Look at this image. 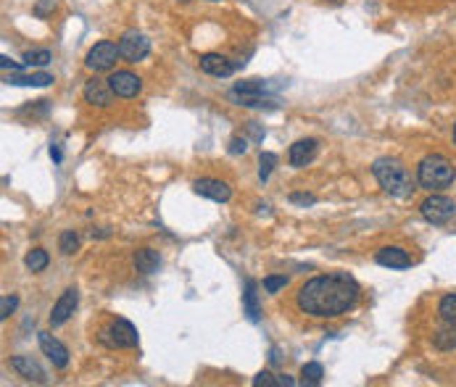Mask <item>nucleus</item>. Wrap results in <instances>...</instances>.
Returning a JSON list of instances; mask_svg holds the SVG:
<instances>
[{"label": "nucleus", "mask_w": 456, "mask_h": 387, "mask_svg": "<svg viewBox=\"0 0 456 387\" xmlns=\"http://www.w3.org/2000/svg\"><path fill=\"white\" fill-rule=\"evenodd\" d=\"M119 53L124 61L137 63L151 53V43H148V37L143 32H124L119 40Z\"/></svg>", "instance_id": "nucleus-7"}, {"label": "nucleus", "mask_w": 456, "mask_h": 387, "mask_svg": "<svg viewBox=\"0 0 456 387\" xmlns=\"http://www.w3.org/2000/svg\"><path fill=\"white\" fill-rule=\"evenodd\" d=\"M161 266V256H158L153 248H140L135 253V269L140 274H156Z\"/></svg>", "instance_id": "nucleus-18"}, {"label": "nucleus", "mask_w": 456, "mask_h": 387, "mask_svg": "<svg viewBox=\"0 0 456 387\" xmlns=\"http://www.w3.org/2000/svg\"><path fill=\"white\" fill-rule=\"evenodd\" d=\"M420 213L430 224H446L456 216V203L448 195H430L422 200Z\"/></svg>", "instance_id": "nucleus-6"}, {"label": "nucleus", "mask_w": 456, "mask_h": 387, "mask_svg": "<svg viewBox=\"0 0 456 387\" xmlns=\"http://www.w3.org/2000/svg\"><path fill=\"white\" fill-rule=\"evenodd\" d=\"M275 164H277L275 153H261V158H259V179H261V182H266V179H269V174H272Z\"/></svg>", "instance_id": "nucleus-25"}, {"label": "nucleus", "mask_w": 456, "mask_h": 387, "mask_svg": "<svg viewBox=\"0 0 456 387\" xmlns=\"http://www.w3.org/2000/svg\"><path fill=\"white\" fill-rule=\"evenodd\" d=\"M243 314L251 319V321H259V319H261L259 295H256V282L253 280L245 282V293H243Z\"/></svg>", "instance_id": "nucleus-19"}, {"label": "nucleus", "mask_w": 456, "mask_h": 387, "mask_svg": "<svg viewBox=\"0 0 456 387\" xmlns=\"http://www.w3.org/2000/svg\"><path fill=\"white\" fill-rule=\"evenodd\" d=\"M198 63H201V69H204L206 74H211V77H229L232 71L238 69V63H232V61L225 59V56H219V53H204V56L198 59Z\"/></svg>", "instance_id": "nucleus-15"}, {"label": "nucleus", "mask_w": 456, "mask_h": 387, "mask_svg": "<svg viewBox=\"0 0 456 387\" xmlns=\"http://www.w3.org/2000/svg\"><path fill=\"white\" fill-rule=\"evenodd\" d=\"M56 8V0H40L35 6V13L40 16V19H45L48 16V11H53Z\"/></svg>", "instance_id": "nucleus-33"}, {"label": "nucleus", "mask_w": 456, "mask_h": 387, "mask_svg": "<svg viewBox=\"0 0 456 387\" xmlns=\"http://www.w3.org/2000/svg\"><path fill=\"white\" fill-rule=\"evenodd\" d=\"M253 387H280V377L269 374V372H259L253 377Z\"/></svg>", "instance_id": "nucleus-30"}, {"label": "nucleus", "mask_w": 456, "mask_h": 387, "mask_svg": "<svg viewBox=\"0 0 456 387\" xmlns=\"http://www.w3.org/2000/svg\"><path fill=\"white\" fill-rule=\"evenodd\" d=\"M330 3H340V0H330Z\"/></svg>", "instance_id": "nucleus-38"}, {"label": "nucleus", "mask_w": 456, "mask_h": 387, "mask_svg": "<svg viewBox=\"0 0 456 387\" xmlns=\"http://www.w3.org/2000/svg\"><path fill=\"white\" fill-rule=\"evenodd\" d=\"M108 84H111V90H114L116 98H135L143 90V79L137 74H132V71H114Z\"/></svg>", "instance_id": "nucleus-9"}, {"label": "nucleus", "mask_w": 456, "mask_h": 387, "mask_svg": "<svg viewBox=\"0 0 456 387\" xmlns=\"http://www.w3.org/2000/svg\"><path fill=\"white\" fill-rule=\"evenodd\" d=\"M59 248L63 256H72V253H77L79 250V237L74 235V232H63L59 240Z\"/></svg>", "instance_id": "nucleus-26"}, {"label": "nucleus", "mask_w": 456, "mask_h": 387, "mask_svg": "<svg viewBox=\"0 0 456 387\" xmlns=\"http://www.w3.org/2000/svg\"><path fill=\"white\" fill-rule=\"evenodd\" d=\"M435 348L438 351H451V348H456V329L454 324H451V329H441L438 335H435Z\"/></svg>", "instance_id": "nucleus-24"}, {"label": "nucleus", "mask_w": 456, "mask_h": 387, "mask_svg": "<svg viewBox=\"0 0 456 387\" xmlns=\"http://www.w3.org/2000/svg\"><path fill=\"white\" fill-rule=\"evenodd\" d=\"M0 66H3L6 71H8V69H11V71H19V69H22V66H19L16 61L8 59V56H0Z\"/></svg>", "instance_id": "nucleus-34"}, {"label": "nucleus", "mask_w": 456, "mask_h": 387, "mask_svg": "<svg viewBox=\"0 0 456 387\" xmlns=\"http://www.w3.org/2000/svg\"><path fill=\"white\" fill-rule=\"evenodd\" d=\"M100 342L108 348H135L137 345V329L132 327V321L127 319H116L111 321L106 329H100Z\"/></svg>", "instance_id": "nucleus-4"}, {"label": "nucleus", "mask_w": 456, "mask_h": 387, "mask_svg": "<svg viewBox=\"0 0 456 387\" xmlns=\"http://www.w3.org/2000/svg\"><path fill=\"white\" fill-rule=\"evenodd\" d=\"M290 203H296V206H314L317 198H314L312 192H293V195H290Z\"/></svg>", "instance_id": "nucleus-32"}, {"label": "nucleus", "mask_w": 456, "mask_h": 387, "mask_svg": "<svg viewBox=\"0 0 456 387\" xmlns=\"http://www.w3.org/2000/svg\"><path fill=\"white\" fill-rule=\"evenodd\" d=\"M372 174L380 182V188L393 198H411V192L417 190L414 176L409 174L406 166L396 158H377L372 166Z\"/></svg>", "instance_id": "nucleus-2"}, {"label": "nucleus", "mask_w": 456, "mask_h": 387, "mask_svg": "<svg viewBox=\"0 0 456 387\" xmlns=\"http://www.w3.org/2000/svg\"><path fill=\"white\" fill-rule=\"evenodd\" d=\"M293 385H296V379H293V377H288V374L280 377V387H293Z\"/></svg>", "instance_id": "nucleus-35"}, {"label": "nucleus", "mask_w": 456, "mask_h": 387, "mask_svg": "<svg viewBox=\"0 0 456 387\" xmlns=\"http://www.w3.org/2000/svg\"><path fill=\"white\" fill-rule=\"evenodd\" d=\"M285 284H288V277H280V274H269V277H264V290L269 295H277Z\"/></svg>", "instance_id": "nucleus-28"}, {"label": "nucleus", "mask_w": 456, "mask_h": 387, "mask_svg": "<svg viewBox=\"0 0 456 387\" xmlns=\"http://www.w3.org/2000/svg\"><path fill=\"white\" fill-rule=\"evenodd\" d=\"M16 305H19V298H16V295H3V301H0V319L6 321V319L16 311Z\"/></svg>", "instance_id": "nucleus-29"}, {"label": "nucleus", "mask_w": 456, "mask_h": 387, "mask_svg": "<svg viewBox=\"0 0 456 387\" xmlns=\"http://www.w3.org/2000/svg\"><path fill=\"white\" fill-rule=\"evenodd\" d=\"M11 369L19 377L29 379V382H45V379H48V377H45V372H43V366L37 364L32 356H13V358H11Z\"/></svg>", "instance_id": "nucleus-14"}, {"label": "nucleus", "mask_w": 456, "mask_h": 387, "mask_svg": "<svg viewBox=\"0 0 456 387\" xmlns=\"http://www.w3.org/2000/svg\"><path fill=\"white\" fill-rule=\"evenodd\" d=\"M454 145H456V124H454Z\"/></svg>", "instance_id": "nucleus-37"}, {"label": "nucleus", "mask_w": 456, "mask_h": 387, "mask_svg": "<svg viewBox=\"0 0 456 387\" xmlns=\"http://www.w3.org/2000/svg\"><path fill=\"white\" fill-rule=\"evenodd\" d=\"M50 155H53L56 161H61V151H59V148H56V145H50Z\"/></svg>", "instance_id": "nucleus-36"}, {"label": "nucleus", "mask_w": 456, "mask_h": 387, "mask_svg": "<svg viewBox=\"0 0 456 387\" xmlns=\"http://www.w3.org/2000/svg\"><path fill=\"white\" fill-rule=\"evenodd\" d=\"M245 151H248V140H245V137L238 135V137L229 140V153H232V155H243Z\"/></svg>", "instance_id": "nucleus-31"}, {"label": "nucleus", "mask_w": 456, "mask_h": 387, "mask_svg": "<svg viewBox=\"0 0 456 387\" xmlns=\"http://www.w3.org/2000/svg\"><path fill=\"white\" fill-rule=\"evenodd\" d=\"M374 261L380 264V266H385V269H409L411 266V256H409L404 248H380L377 250V256H374Z\"/></svg>", "instance_id": "nucleus-13"}, {"label": "nucleus", "mask_w": 456, "mask_h": 387, "mask_svg": "<svg viewBox=\"0 0 456 387\" xmlns=\"http://www.w3.org/2000/svg\"><path fill=\"white\" fill-rule=\"evenodd\" d=\"M192 190H195L201 198L216 200V203H227V200L232 198V188H229L227 182H222V179H211V176H206V179H195Z\"/></svg>", "instance_id": "nucleus-11"}, {"label": "nucleus", "mask_w": 456, "mask_h": 387, "mask_svg": "<svg viewBox=\"0 0 456 387\" xmlns=\"http://www.w3.org/2000/svg\"><path fill=\"white\" fill-rule=\"evenodd\" d=\"M438 314H441V319H443L446 324H456V293L446 295L443 301H441Z\"/></svg>", "instance_id": "nucleus-22"}, {"label": "nucleus", "mask_w": 456, "mask_h": 387, "mask_svg": "<svg viewBox=\"0 0 456 387\" xmlns=\"http://www.w3.org/2000/svg\"><path fill=\"white\" fill-rule=\"evenodd\" d=\"M84 100H87L90 106H98V108L111 106V103H114V90H111L108 79H98V77H93L90 82L84 84Z\"/></svg>", "instance_id": "nucleus-12"}, {"label": "nucleus", "mask_w": 456, "mask_h": 387, "mask_svg": "<svg viewBox=\"0 0 456 387\" xmlns=\"http://www.w3.org/2000/svg\"><path fill=\"white\" fill-rule=\"evenodd\" d=\"M301 377H303V382H306V385L317 387V385H319V382H322V377H324L322 364H317V361H312V364H306V366H303V369H301Z\"/></svg>", "instance_id": "nucleus-23"}, {"label": "nucleus", "mask_w": 456, "mask_h": 387, "mask_svg": "<svg viewBox=\"0 0 456 387\" xmlns=\"http://www.w3.org/2000/svg\"><path fill=\"white\" fill-rule=\"evenodd\" d=\"M456 179V169L454 164L441 155V153H432V155H425L420 161V169H417V182H420L425 190H443L451 188Z\"/></svg>", "instance_id": "nucleus-3"}, {"label": "nucleus", "mask_w": 456, "mask_h": 387, "mask_svg": "<svg viewBox=\"0 0 456 387\" xmlns=\"http://www.w3.org/2000/svg\"><path fill=\"white\" fill-rule=\"evenodd\" d=\"M6 84H16V87H48V84H53V77L45 74V71H40V74H16V71H11L6 77Z\"/></svg>", "instance_id": "nucleus-17"}, {"label": "nucleus", "mask_w": 456, "mask_h": 387, "mask_svg": "<svg viewBox=\"0 0 456 387\" xmlns=\"http://www.w3.org/2000/svg\"><path fill=\"white\" fill-rule=\"evenodd\" d=\"M359 301V282L349 271H330L314 277L298 290V308L317 319L349 314Z\"/></svg>", "instance_id": "nucleus-1"}, {"label": "nucleus", "mask_w": 456, "mask_h": 387, "mask_svg": "<svg viewBox=\"0 0 456 387\" xmlns=\"http://www.w3.org/2000/svg\"><path fill=\"white\" fill-rule=\"evenodd\" d=\"M48 253L43 250V248H35V250H29L26 253V258H24V266L29 271H43L45 266H48Z\"/></svg>", "instance_id": "nucleus-21"}, {"label": "nucleus", "mask_w": 456, "mask_h": 387, "mask_svg": "<svg viewBox=\"0 0 456 387\" xmlns=\"http://www.w3.org/2000/svg\"><path fill=\"white\" fill-rule=\"evenodd\" d=\"M37 340H40V351L48 356V361L56 366V369H66V366H69V351H66L63 342L56 340L50 332H40Z\"/></svg>", "instance_id": "nucleus-10"}, {"label": "nucleus", "mask_w": 456, "mask_h": 387, "mask_svg": "<svg viewBox=\"0 0 456 387\" xmlns=\"http://www.w3.org/2000/svg\"><path fill=\"white\" fill-rule=\"evenodd\" d=\"M269 90H272V84L264 82V79H245V82H235V87H232V93H238V95H256V98L266 95Z\"/></svg>", "instance_id": "nucleus-20"}, {"label": "nucleus", "mask_w": 456, "mask_h": 387, "mask_svg": "<svg viewBox=\"0 0 456 387\" xmlns=\"http://www.w3.org/2000/svg\"><path fill=\"white\" fill-rule=\"evenodd\" d=\"M77 305H79V290L77 287H69V290H63L56 305H53V311H50V327H63L72 314L77 311Z\"/></svg>", "instance_id": "nucleus-8"}, {"label": "nucleus", "mask_w": 456, "mask_h": 387, "mask_svg": "<svg viewBox=\"0 0 456 387\" xmlns=\"http://www.w3.org/2000/svg\"><path fill=\"white\" fill-rule=\"evenodd\" d=\"M121 59L119 53V43H108V40H103V43H98V45L90 47V53L84 56V66L90 71H111L114 66H116V61Z\"/></svg>", "instance_id": "nucleus-5"}, {"label": "nucleus", "mask_w": 456, "mask_h": 387, "mask_svg": "<svg viewBox=\"0 0 456 387\" xmlns=\"http://www.w3.org/2000/svg\"><path fill=\"white\" fill-rule=\"evenodd\" d=\"M26 66H48L50 63V50H29L24 53Z\"/></svg>", "instance_id": "nucleus-27"}, {"label": "nucleus", "mask_w": 456, "mask_h": 387, "mask_svg": "<svg viewBox=\"0 0 456 387\" xmlns=\"http://www.w3.org/2000/svg\"><path fill=\"white\" fill-rule=\"evenodd\" d=\"M290 166H296V169H303V166H309L317 158V140H298L290 145Z\"/></svg>", "instance_id": "nucleus-16"}]
</instances>
